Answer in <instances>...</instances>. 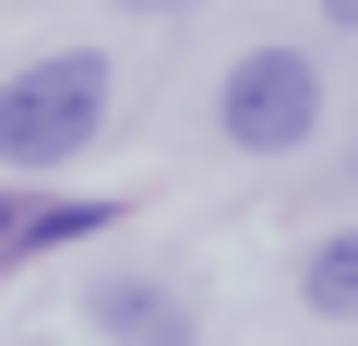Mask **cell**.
Here are the masks:
<instances>
[{
    "instance_id": "cell-1",
    "label": "cell",
    "mask_w": 358,
    "mask_h": 346,
    "mask_svg": "<svg viewBox=\"0 0 358 346\" xmlns=\"http://www.w3.org/2000/svg\"><path fill=\"white\" fill-rule=\"evenodd\" d=\"M96 120H108V60L96 48H60V60L0 84V155L13 167H60L72 143H96Z\"/></svg>"
},
{
    "instance_id": "cell-2",
    "label": "cell",
    "mask_w": 358,
    "mask_h": 346,
    "mask_svg": "<svg viewBox=\"0 0 358 346\" xmlns=\"http://www.w3.org/2000/svg\"><path fill=\"white\" fill-rule=\"evenodd\" d=\"M215 131H227L239 155H299V143L322 131V72H310L299 48H251V60H227V84H215Z\"/></svg>"
},
{
    "instance_id": "cell-3",
    "label": "cell",
    "mask_w": 358,
    "mask_h": 346,
    "mask_svg": "<svg viewBox=\"0 0 358 346\" xmlns=\"http://www.w3.org/2000/svg\"><path fill=\"white\" fill-rule=\"evenodd\" d=\"M96 322H108L120 346H192V334H203L192 310H179L167 287H143V275H108V287H96Z\"/></svg>"
},
{
    "instance_id": "cell-4",
    "label": "cell",
    "mask_w": 358,
    "mask_h": 346,
    "mask_svg": "<svg viewBox=\"0 0 358 346\" xmlns=\"http://www.w3.org/2000/svg\"><path fill=\"white\" fill-rule=\"evenodd\" d=\"M299 298H310V310H334V322H358V227H334V239L299 263Z\"/></svg>"
},
{
    "instance_id": "cell-5",
    "label": "cell",
    "mask_w": 358,
    "mask_h": 346,
    "mask_svg": "<svg viewBox=\"0 0 358 346\" xmlns=\"http://www.w3.org/2000/svg\"><path fill=\"white\" fill-rule=\"evenodd\" d=\"M322 24H358V0H322Z\"/></svg>"
},
{
    "instance_id": "cell-6",
    "label": "cell",
    "mask_w": 358,
    "mask_h": 346,
    "mask_svg": "<svg viewBox=\"0 0 358 346\" xmlns=\"http://www.w3.org/2000/svg\"><path fill=\"white\" fill-rule=\"evenodd\" d=\"M13 227H24V215H13V203H0V239H13Z\"/></svg>"
},
{
    "instance_id": "cell-7",
    "label": "cell",
    "mask_w": 358,
    "mask_h": 346,
    "mask_svg": "<svg viewBox=\"0 0 358 346\" xmlns=\"http://www.w3.org/2000/svg\"><path fill=\"white\" fill-rule=\"evenodd\" d=\"M131 13H167V0H131Z\"/></svg>"
}]
</instances>
